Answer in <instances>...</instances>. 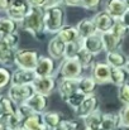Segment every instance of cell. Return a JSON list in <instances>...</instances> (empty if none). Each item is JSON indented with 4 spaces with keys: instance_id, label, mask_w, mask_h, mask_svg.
Instances as JSON below:
<instances>
[{
    "instance_id": "1",
    "label": "cell",
    "mask_w": 129,
    "mask_h": 130,
    "mask_svg": "<svg viewBox=\"0 0 129 130\" xmlns=\"http://www.w3.org/2000/svg\"><path fill=\"white\" fill-rule=\"evenodd\" d=\"M20 27L32 34L37 39L43 38L44 32V9L43 8H32L24 20L20 23Z\"/></svg>"
},
{
    "instance_id": "2",
    "label": "cell",
    "mask_w": 129,
    "mask_h": 130,
    "mask_svg": "<svg viewBox=\"0 0 129 130\" xmlns=\"http://www.w3.org/2000/svg\"><path fill=\"white\" fill-rule=\"evenodd\" d=\"M63 25H66V10L61 4L44 9V32L57 34Z\"/></svg>"
},
{
    "instance_id": "3",
    "label": "cell",
    "mask_w": 129,
    "mask_h": 130,
    "mask_svg": "<svg viewBox=\"0 0 129 130\" xmlns=\"http://www.w3.org/2000/svg\"><path fill=\"white\" fill-rule=\"evenodd\" d=\"M39 59V54L36 49H17L15 52V64L19 68L34 70Z\"/></svg>"
},
{
    "instance_id": "4",
    "label": "cell",
    "mask_w": 129,
    "mask_h": 130,
    "mask_svg": "<svg viewBox=\"0 0 129 130\" xmlns=\"http://www.w3.org/2000/svg\"><path fill=\"white\" fill-rule=\"evenodd\" d=\"M82 66L77 58H65L60 66V76L65 78H80L82 76Z\"/></svg>"
},
{
    "instance_id": "5",
    "label": "cell",
    "mask_w": 129,
    "mask_h": 130,
    "mask_svg": "<svg viewBox=\"0 0 129 130\" xmlns=\"http://www.w3.org/2000/svg\"><path fill=\"white\" fill-rule=\"evenodd\" d=\"M34 87L32 84H28V85H11L9 87V91H8V96L17 104V105H20V104H24L28 101V99L34 95Z\"/></svg>"
},
{
    "instance_id": "6",
    "label": "cell",
    "mask_w": 129,
    "mask_h": 130,
    "mask_svg": "<svg viewBox=\"0 0 129 130\" xmlns=\"http://www.w3.org/2000/svg\"><path fill=\"white\" fill-rule=\"evenodd\" d=\"M31 9H32V6L28 3V0H13L6 14L13 20L22 23L24 20V18L28 15V13L31 11Z\"/></svg>"
},
{
    "instance_id": "7",
    "label": "cell",
    "mask_w": 129,
    "mask_h": 130,
    "mask_svg": "<svg viewBox=\"0 0 129 130\" xmlns=\"http://www.w3.org/2000/svg\"><path fill=\"white\" fill-rule=\"evenodd\" d=\"M110 66L106 62H95L91 67V76L97 85H105L110 82Z\"/></svg>"
},
{
    "instance_id": "8",
    "label": "cell",
    "mask_w": 129,
    "mask_h": 130,
    "mask_svg": "<svg viewBox=\"0 0 129 130\" xmlns=\"http://www.w3.org/2000/svg\"><path fill=\"white\" fill-rule=\"evenodd\" d=\"M56 59H53L51 56H39L38 63L34 68V72L37 77H46V76H53L56 72Z\"/></svg>"
},
{
    "instance_id": "9",
    "label": "cell",
    "mask_w": 129,
    "mask_h": 130,
    "mask_svg": "<svg viewBox=\"0 0 129 130\" xmlns=\"http://www.w3.org/2000/svg\"><path fill=\"white\" fill-rule=\"evenodd\" d=\"M99 107V99L95 93L91 95H86V97L84 99V101L81 102V105L77 107L76 114L80 119H85L87 115H90L91 112L96 111Z\"/></svg>"
},
{
    "instance_id": "10",
    "label": "cell",
    "mask_w": 129,
    "mask_h": 130,
    "mask_svg": "<svg viewBox=\"0 0 129 130\" xmlns=\"http://www.w3.org/2000/svg\"><path fill=\"white\" fill-rule=\"evenodd\" d=\"M33 87L34 91L38 93H42L46 96H49L53 90L56 88V78L54 76H46V77H36V80L33 81Z\"/></svg>"
},
{
    "instance_id": "11",
    "label": "cell",
    "mask_w": 129,
    "mask_h": 130,
    "mask_svg": "<svg viewBox=\"0 0 129 130\" xmlns=\"http://www.w3.org/2000/svg\"><path fill=\"white\" fill-rule=\"evenodd\" d=\"M15 52L17 49L6 42L5 37L0 36V63L3 66L15 64Z\"/></svg>"
},
{
    "instance_id": "12",
    "label": "cell",
    "mask_w": 129,
    "mask_h": 130,
    "mask_svg": "<svg viewBox=\"0 0 129 130\" xmlns=\"http://www.w3.org/2000/svg\"><path fill=\"white\" fill-rule=\"evenodd\" d=\"M94 23H95V27L97 29L99 33H105V32H109L113 29L117 19H114L110 14H108L105 10L104 11H100L97 13L94 18Z\"/></svg>"
},
{
    "instance_id": "13",
    "label": "cell",
    "mask_w": 129,
    "mask_h": 130,
    "mask_svg": "<svg viewBox=\"0 0 129 130\" xmlns=\"http://www.w3.org/2000/svg\"><path fill=\"white\" fill-rule=\"evenodd\" d=\"M37 75L34 70H25V68H17L11 72V85H28L33 84Z\"/></svg>"
},
{
    "instance_id": "14",
    "label": "cell",
    "mask_w": 129,
    "mask_h": 130,
    "mask_svg": "<svg viewBox=\"0 0 129 130\" xmlns=\"http://www.w3.org/2000/svg\"><path fill=\"white\" fill-rule=\"evenodd\" d=\"M57 90H58V93H60L61 99L65 101L70 95H72L76 90H79V78H65V77H61Z\"/></svg>"
},
{
    "instance_id": "15",
    "label": "cell",
    "mask_w": 129,
    "mask_h": 130,
    "mask_svg": "<svg viewBox=\"0 0 129 130\" xmlns=\"http://www.w3.org/2000/svg\"><path fill=\"white\" fill-rule=\"evenodd\" d=\"M82 45L95 56L100 54L101 52L105 51L104 42H103V38H101V33H99V32L90 36V37H87L85 39H82Z\"/></svg>"
},
{
    "instance_id": "16",
    "label": "cell",
    "mask_w": 129,
    "mask_h": 130,
    "mask_svg": "<svg viewBox=\"0 0 129 130\" xmlns=\"http://www.w3.org/2000/svg\"><path fill=\"white\" fill-rule=\"evenodd\" d=\"M48 53L53 59H62L65 58V49H66V43L56 34L49 42H48Z\"/></svg>"
},
{
    "instance_id": "17",
    "label": "cell",
    "mask_w": 129,
    "mask_h": 130,
    "mask_svg": "<svg viewBox=\"0 0 129 130\" xmlns=\"http://www.w3.org/2000/svg\"><path fill=\"white\" fill-rule=\"evenodd\" d=\"M34 112L37 114H43L48 106V96L42 95V93H38V92H34V95H32L28 101L25 102Z\"/></svg>"
},
{
    "instance_id": "18",
    "label": "cell",
    "mask_w": 129,
    "mask_h": 130,
    "mask_svg": "<svg viewBox=\"0 0 129 130\" xmlns=\"http://www.w3.org/2000/svg\"><path fill=\"white\" fill-rule=\"evenodd\" d=\"M127 9L128 8L124 0H106L105 6H104V10L108 14H110L114 19H120Z\"/></svg>"
},
{
    "instance_id": "19",
    "label": "cell",
    "mask_w": 129,
    "mask_h": 130,
    "mask_svg": "<svg viewBox=\"0 0 129 130\" xmlns=\"http://www.w3.org/2000/svg\"><path fill=\"white\" fill-rule=\"evenodd\" d=\"M101 38H103V42H104V48L106 52H113V51H118L119 47L122 45L123 42V38L115 36L111 30L109 32H105V33H101Z\"/></svg>"
},
{
    "instance_id": "20",
    "label": "cell",
    "mask_w": 129,
    "mask_h": 130,
    "mask_svg": "<svg viewBox=\"0 0 129 130\" xmlns=\"http://www.w3.org/2000/svg\"><path fill=\"white\" fill-rule=\"evenodd\" d=\"M77 30H79V34H80V38L81 39H85L87 37L97 33V29L95 27V23H94V19L92 18H85L82 20H80L76 25Z\"/></svg>"
},
{
    "instance_id": "21",
    "label": "cell",
    "mask_w": 129,
    "mask_h": 130,
    "mask_svg": "<svg viewBox=\"0 0 129 130\" xmlns=\"http://www.w3.org/2000/svg\"><path fill=\"white\" fill-rule=\"evenodd\" d=\"M128 57L118 51H113V52H106V62L109 63L110 67H119V68H124L127 64Z\"/></svg>"
},
{
    "instance_id": "22",
    "label": "cell",
    "mask_w": 129,
    "mask_h": 130,
    "mask_svg": "<svg viewBox=\"0 0 129 130\" xmlns=\"http://www.w3.org/2000/svg\"><path fill=\"white\" fill-rule=\"evenodd\" d=\"M57 36H58L65 43H70V42H75V41L81 39L77 28H76V27L67 25V24L63 25V27L60 29V32L57 33Z\"/></svg>"
},
{
    "instance_id": "23",
    "label": "cell",
    "mask_w": 129,
    "mask_h": 130,
    "mask_svg": "<svg viewBox=\"0 0 129 130\" xmlns=\"http://www.w3.org/2000/svg\"><path fill=\"white\" fill-rule=\"evenodd\" d=\"M119 128H122L119 112L118 114H104L103 115L101 130H118Z\"/></svg>"
},
{
    "instance_id": "24",
    "label": "cell",
    "mask_w": 129,
    "mask_h": 130,
    "mask_svg": "<svg viewBox=\"0 0 129 130\" xmlns=\"http://www.w3.org/2000/svg\"><path fill=\"white\" fill-rule=\"evenodd\" d=\"M42 120H43V124L49 130H54L60 125V123L63 119H62V115L60 112H56V111H44L42 114Z\"/></svg>"
},
{
    "instance_id": "25",
    "label": "cell",
    "mask_w": 129,
    "mask_h": 130,
    "mask_svg": "<svg viewBox=\"0 0 129 130\" xmlns=\"http://www.w3.org/2000/svg\"><path fill=\"white\" fill-rule=\"evenodd\" d=\"M128 72L125 68H119V67H111L110 68V84L115 86H122L128 81Z\"/></svg>"
},
{
    "instance_id": "26",
    "label": "cell",
    "mask_w": 129,
    "mask_h": 130,
    "mask_svg": "<svg viewBox=\"0 0 129 130\" xmlns=\"http://www.w3.org/2000/svg\"><path fill=\"white\" fill-rule=\"evenodd\" d=\"M103 112L97 109L96 111L91 112L90 115H87L84 119L85 123V128L92 130H101V123H103Z\"/></svg>"
},
{
    "instance_id": "27",
    "label": "cell",
    "mask_w": 129,
    "mask_h": 130,
    "mask_svg": "<svg viewBox=\"0 0 129 130\" xmlns=\"http://www.w3.org/2000/svg\"><path fill=\"white\" fill-rule=\"evenodd\" d=\"M0 110L3 112V116H4V121L8 116L15 114L18 111V105L9 97V96H1V100H0Z\"/></svg>"
},
{
    "instance_id": "28",
    "label": "cell",
    "mask_w": 129,
    "mask_h": 130,
    "mask_svg": "<svg viewBox=\"0 0 129 130\" xmlns=\"http://www.w3.org/2000/svg\"><path fill=\"white\" fill-rule=\"evenodd\" d=\"M96 87H97V84L92 76H81L79 78V90L84 92L85 95L95 93Z\"/></svg>"
},
{
    "instance_id": "29",
    "label": "cell",
    "mask_w": 129,
    "mask_h": 130,
    "mask_svg": "<svg viewBox=\"0 0 129 130\" xmlns=\"http://www.w3.org/2000/svg\"><path fill=\"white\" fill-rule=\"evenodd\" d=\"M18 25H19V23L13 20L9 17L0 18V36L1 37H6V36L17 32L18 30Z\"/></svg>"
},
{
    "instance_id": "30",
    "label": "cell",
    "mask_w": 129,
    "mask_h": 130,
    "mask_svg": "<svg viewBox=\"0 0 129 130\" xmlns=\"http://www.w3.org/2000/svg\"><path fill=\"white\" fill-rule=\"evenodd\" d=\"M43 120H42V114H32L29 116H27L23 120V129L24 130H38L39 128H42Z\"/></svg>"
},
{
    "instance_id": "31",
    "label": "cell",
    "mask_w": 129,
    "mask_h": 130,
    "mask_svg": "<svg viewBox=\"0 0 129 130\" xmlns=\"http://www.w3.org/2000/svg\"><path fill=\"white\" fill-rule=\"evenodd\" d=\"M94 57H95V54H92L90 51H87L85 47L82 45V48L80 49V52H79V54H77L76 58L79 59V62L81 63V66H82L84 70H89V68H91L92 64L95 63Z\"/></svg>"
},
{
    "instance_id": "32",
    "label": "cell",
    "mask_w": 129,
    "mask_h": 130,
    "mask_svg": "<svg viewBox=\"0 0 129 130\" xmlns=\"http://www.w3.org/2000/svg\"><path fill=\"white\" fill-rule=\"evenodd\" d=\"M23 120H24V119L22 118V115L17 111L15 114L8 116V118L5 119L4 124H5V126H6V130H15V129H20V128L23 126Z\"/></svg>"
},
{
    "instance_id": "33",
    "label": "cell",
    "mask_w": 129,
    "mask_h": 130,
    "mask_svg": "<svg viewBox=\"0 0 129 130\" xmlns=\"http://www.w3.org/2000/svg\"><path fill=\"white\" fill-rule=\"evenodd\" d=\"M85 97H86V95L84 92H81L80 90H76L72 95H70V96L65 100V102H66L70 107H72L74 110H77V107L81 105V102L84 101Z\"/></svg>"
},
{
    "instance_id": "34",
    "label": "cell",
    "mask_w": 129,
    "mask_h": 130,
    "mask_svg": "<svg viewBox=\"0 0 129 130\" xmlns=\"http://www.w3.org/2000/svg\"><path fill=\"white\" fill-rule=\"evenodd\" d=\"M81 48H82V39H79V41H75V42L66 43L65 58H76Z\"/></svg>"
},
{
    "instance_id": "35",
    "label": "cell",
    "mask_w": 129,
    "mask_h": 130,
    "mask_svg": "<svg viewBox=\"0 0 129 130\" xmlns=\"http://www.w3.org/2000/svg\"><path fill=\"white\" fill-rule=\"evenodd\" d=\"M128 30H129V28L120 19H117V22H115V24H114V27H113V29H111V32H113L115 36H118V37H120V38H123V39H124V37L127 36Z\"/></svg>"
},
{
    "instance_id": "36",
    "label": "cell",
    "mask_w": 129,
    "mask_h": 130,
    "mask_svg": "<svg viewBox=\"0 0 129 130\" xmlns=\"http://www.w3.org/2000/svg\"><path fill=\"white\" fill-rule=\"evenodd\" d=\"M118 99L123 105L129 104V81H127L125 84H123L122 86H119L118 90Z\"/></svg>"
},
{
    "instance_id": "37",
    "label": "cell",
    "mask_w": 129,
    "mask_h": 130,
    "mask_svg": "<svg viewBox=\"0 0 129 130\" xmlns=\"http://www.w3.org/2000/svg\"><path fill=\"white\" fill-rule=\"evenodd\" d=\"M9 84H11V72H9V70L5 67H0V90Z\"/></svg>"
},
{
    "instance_id": "38",
    "label": "cell",
    "mask_w": 129,
    "mask_h": 130,
    "mask_svg": "<svg viewBox=\"0 0 129 130\" xmlns=\"http://www.w3.org/2000/svg\"><path fill=\"white\" fill-rule=\"evenodd\" d=\"M119 116H120L122 128H127V129H129V104L124 105V106L120 109Z\"/></svg>"
},
{
    "instance_id": "39",
    "label": "cell",
    "mask_w": 129,
    "mask_h": 130,
    "mask_svg": "<svg viewBox=\"0 0 129 130\" xmlns=\"http://www.w3.org/2000/svg\"><path fill=\"white\" fill-rule=\"evenodd\" d=\"M79 124L75 120H62L54 130H77Z\"/></svg>"
},
{
    "instance_id": "40",
    "label": "cell",
    "mask_w": 129,
    "mask_h": 130,
    "mask_svg": "<svg viewBox=\"0 0 129 130\" xmlns=\"http://www.w3.org/2000/svg\"><path fill=\"white\" fill-rule=\"evenodd\" d=\"M100 4H101V0H81V6L89 10L97 9Z\"/></svg>"
},
{
    "instance_id": "41",
    "label": "cell",
    "mask_w": 129,
    "mask_h": 130,
    "mask_svg": "<svg viewBox=\"0 0 129 130\" xmlns=\"http://www.w3.org/2000/svg\"><path fill=\"white\" fill-rule=\"evenodd\" d=\"M18 112L22 115V118L23 119H25L27 116H29V115H32V114H36L25 102L24 104H20V105H18Z\"/></svg>"
},
{
    "instance_id": "42",
    "label": "cell",
    "mask_w": 129,
    "mask_h": 130,
    "mask_svg": "<svg viewBox=\"0 0 129 130\" xmlns=\"http://www.w3.org/2000/svg\"><path fill=\"white\" fill-rule=\"evenodd\" d=\"M5 39H6V42L10 44L14 49H17V47H18V44H19V41H20V37H19V34H18L17 32H14V33L6 36Z\"/></svg>"
},
{
    "instance_id": "43",
    "label": "cell",
    "mask_w": 129,
    "mask_h": 130,
    "mask_svg": "<svg viewBox=\"0 0 129 130\" xmlns=\"http://www.w3.org/2000/svg\"><path fill=\"white\" fill-rule=\"evenodd\" d=\"M13 0H0V13H6Z\"/></svg>"
},
{
    "instance_id": "44",
    "label": "cell",
    "mask_w": 129,
    "mask_h": 130,
    "mask_svg": "<svg viewBox=\"0 0 129 130\" xmlns=\"http://www.w3.org/2000/svg\"><path fill=\"white\" fill-rule=\"evenodd\" d=\"M28 3L31 4L32 8H43L44 9L47 0H28Z\"/></svg>"
},
{
    "instance_id": "45",
    "label": "cell",
    "mask_w": 129,
    "mask_h": 130,
    "mask_svg": "<svg viewBox=\"0 0 129 130\" xmlns=\"http://www.w3.org/2000/svg\"><path fill=\"white\" fill-rule=\"evenodd\" d=\"M61 3H63V0H47L44 9H47V8H51V6H54V5H60Z\"/></svg>"
},
{
    "instance_id": "46",
    "label": "cell",
    "mask_w": 129,
    "mask_h": 130,
    "mask_svg": "<svg viewBox=\"0 0 129 130\" xmlns=\"http://www.w3.org/2000/svg\"><path fill=\"white\" fill-rule=\"evenodd\" d=\"M120 20H122V22H123V23H124V24H125V25L129 28V9H127V10H125V13L122 15Z\"/></svg>"
},
{
    "instance_id": "47",
    "label": "cell",
    "mask_w": 129,
    "mask_h": 130,
    "mask_svg": "<svg viewBox=\"0 0 129 130\" xmlns=\"http://www.w3.org/2000/svg\"><path fill=\"white\" fill-rule=\"evenodd\" d=\"M63 3L68 6H77L81 5V0H63Z\"/></svg>"
},
{
    "instance_id": "48",
    "label": "cell",
    "mask_w": 129,
    "mask_h": 130,
    "mask_svg": "<svg viewBox=\"0 0 129 130\" xmlns=\"http://www.w3.org/2000/svg\"><path fill=\"white\" fill-rule=\"evenodd\" d=\"M0 130H6L5 124H4V123H1V121H0Z\"/></svg>"
},
{
    "instance_id": "49",
    "label": "cell",
    "mask_w": 129,
    "mask_h": 130,
    "mask_svg": "<svg viewBox=\"0 0 129 130\" xmlns=\"http://www.w3.org/2000/svg\"><path fill=\"white\" fill-rule=\"evenodd\" d=\"M125 70H127V72L129 73V57H128V61H127V64H125V67H124Z\"/></svg>"
},
{
    "instance_id": "50",
    "label": "cell",
    "mask_w": 129,
    "mask_h": 130,
    "mask_svg": "<svg viewBox=\"0 0 129 130\" xmlns=\"http://www.w3.org/2000/svg\"><path fill=\"white\" fill-rule=\"evenodd\" d=\"M38 130H49V129H48V128H47L46 125H43L42 128H39V129H38Z\"/></svg>"
},
{
    "instance_id": "51",
    "label": "cell",
    "mask_w": 129,
    "mask_h": 130,
    "mask_svg": "<svg viewBox=\"0 0 129 130\" xmlns=\"http://www.w3.org/2000/svg\"><path fill=\"white\" fill-rule=\"evenodd\" d=\"M124 3H125V5H127V8L129 9V0H124Z\"/></svg>"
},
{
    "instance_id": "52",
    "label": "cell",
    "mask_w": 129,
    "mask_h": 130,
    "mask_svg": "<svg viewBox=\"0 0 129 130\" xmlns=\"http://www.w3.org/2000/svg\"><path fill=\"white\" fill-rule=\"evenodd\" d=\"M15 130H24V129H23V128H20V129H15Z\"/></svg>"
},
{
    "instance_id": "53",
    "label": "cell",
    "mask_w": 129,
    "mask_h": 130,
    "mask_svg": "<svg viewBox=\"0 0 129 130\" xmlns=\"http://www.w3.org/2000/svg\"><path fill=\"white\" fill-rule=\"evenodd\" d=\"M85 130H92V129H89V128H85Z\"/></svg>"
},
{
    "instance_id": "54",
    "label": "cell",
    "mask_w": 129,
    "mask_h": 130,
    "mask_svg": "<svg viewBox=\"0 0 129 130\" xmlns=\"http://www.w3.org/2000/svg\"><path fill=\"white\" fill-rule=\"evenodd\" d=\"M0 100H1V95H0Z\"/></svg>"
},
{
    "instance_id": "55",
    "label": "cell",
    "mask_w": 129,
    "mask_h": 130,
    "mask_svg": "<svg viewBox=\"0 0 129 130\" xmlns=\"http://www.w3.org/2000/svg\"><path fill=\"white\" fill-rule=\"evenodd\" d=\"M128 130H129V129H128Z\"/></svg>"
}]
</instances>
